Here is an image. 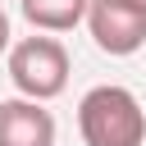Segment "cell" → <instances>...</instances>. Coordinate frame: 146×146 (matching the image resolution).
I'll list each match as a JSON object with an SVG mask.
<instances>
[{
  "mask_svg": "<svg viewBox=\"0 0 146 146\" xmlns=\"http://www.w3.org/2000/svg\"><path fill=\"white\" fill-rule=\"evenodd\" d=\"M0 146H55V114L36 100H0Z\"/></svg>",
  "mask_w": 146,
  "mask_h": 146,
  "instance_id": "277c9868",
  "label": "cell"
},
{
  "mask_svg": "<svg viewBox=\"0 0 146 146\" xmlns=\"http://www.w3.org/2000/svg\"><path fill=\"white\" fill-rule=\"evenodd\" d=\"M9 46H14V41H9V14L0 9V55H9Z\"/></svg>",
  "mask_w": 146,
  "mask_h": 146,
  "instance_id": "8992f818",
  "label": "cell"
},
{
  "mask_svg": "<svg viewBox=\"0 0 146 146\" xmlns=\"http://www.w3.org/2000/svg\"><path fill=\"white\" fill-rule=\"evenodd\" d=\"M137 5H141V9H146V0H137Z\"/></svg>",
  "mask_w": 146,
  "mask_h": 146,
  "instance_id": "52a82bcc",
  "label": "cell"
},
{
  "mask_svg": "<svg viewBox=\"0 0 146 146\" xmlns=\"http://www.w3.org/2000/svg\"><path fill=\"white\" fill-rule=\"evenodd\" d=\"M18 9L36 32H73L87 18V0H18Z\"/></svg>",
  "mask_w": 146,
  "mask_h": 146,
  "instance_id": "5b68a950",
  "label": "cell"
},
{
  "mask_svg": "<svg viewBox=\"0 0 146 146\" xmlns=\"http://www.w3.org/2000/svg\"><path fill=\"white\" fill-rule=\"evenodd\" d=\"M87 32L105 55H137L146 46V9L137 0H87Z\"/></svg>",
  "mask_w": 146,
  "mask_h": 146,
  "instance_id": "3957f363",
  "label": "cell"
},
{
  "mask_svg": "<svg viewBox=\"0 0 146 146\" xmlns=\"http://www.w3.org/2000/svg\"><path fill=\"white\" fill-rule=\"evenodd\" d=\"M5 68H9L14 91L23 100H36V105L55 100L68 87V50L55 36H23V41H14Z\"/></svg>",
  "mask_w": 146,
  "mask_h": 146,
  "instance_id": "7a4b0ae2",
  "label": "cell"
},
{
  "mask_svg": "<svg viewBox=\"0 0 146 146\" xmlns=\"http://www.w3.org/2000/svg\"><path fill=\"white\" fill-rule=\"evenodd\" d=\"M78 132L87 146H141L146 141V110L128 87L100 82L78 100Z\"/></svg>",
  "mask_w": 146,
  "mask_h": 146,
  "instance_id": "6da1fadb",
  "label": "cell"
}]
</instances>
